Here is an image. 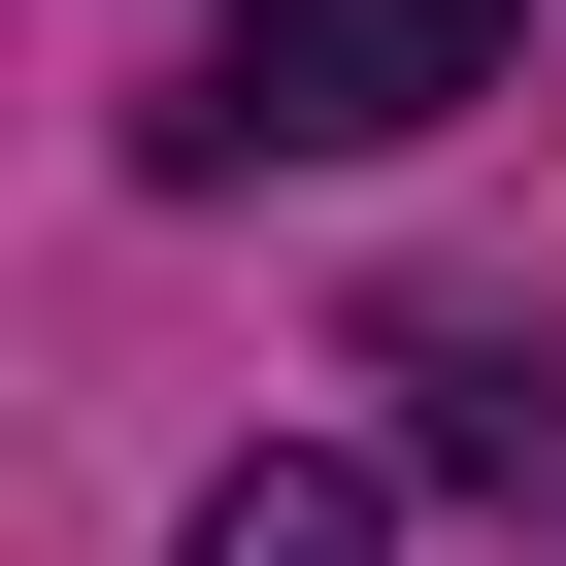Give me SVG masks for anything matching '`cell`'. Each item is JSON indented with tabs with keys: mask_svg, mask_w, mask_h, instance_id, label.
<instances>
[{
	"mask_svg": "<svg viewBox=\"0 0 566 566\" xmlns=\"http://www.w3.org/2000/svg\"><path fill=\"white\" fill-rule=\"evenodd\" d=\"M433 101H500V0H233L200 34V167H367V134H433Z\"/></svg>",
	"mask_w": 566,
	"mask_h": 566,
	"instance_id": "cell-1",
	"label": "cell"
},
{
	"mask_svg": "<svg viewBox=\"0 0 566 566\" xmlns=\"http://www.w3.org/2000/svg\"><path fill=\"white\" fill-rule=\"evenodd\" d=\"M400 367H433V467L467 500H566V367H500V334H400Z\"/></svg>",
	"mask_w": 566,
	"mask_h": 566,
	"instance_id": "cell-2",
	"label": "cell"
},
{
	"mask_svg": "<svg viewBox=\"0 0 566 566\" xmlns=\"http://www.w3.org/2000/svg\"><path fill=\"white\" fill-rule=\"evenodd\" d=\"M167 566H400V500H367V467H233Z\"/></svg>",
	"mask_w": 566,
	"mask_h": 566,
	"instance_id": "cell-3",
	"label": "cell"
}]
</instances>
